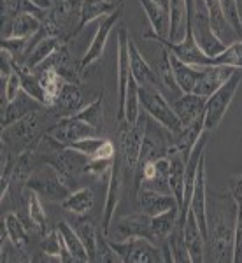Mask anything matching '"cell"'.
Segmentation results:
<instances>
[{
    "instance_id": "6da1fadb",
    "label": "cell",
    "mask_w": 242,
    "mask_h": 263,
    "mask_svg": "<svg viewBox=\"0 0 242 263\" xmlns=\"http://www.w3.org/2000/svg\"><path fill=\"white\" fill-rule=\"evenodd\" d=\"M216 213L207 216V239L206 251L211 254L212 261L233 263V232H235V216L230 219L228 202L225 198L216 200Z\"/></svg>"
},
{
    "instance_id": "7a4b0ae2",
    "label": "cell",
    "mask_w": 242,
    "mask_h": 263,
    "mask_svg": "<svg viewBox=\"0 0 242 263\" xmlns=\"http://www.w3.org/2000/svg\"><path fill=\"white\" fill-rule=\"evenodd\" d=\"M46 109L48 107L33 111L28 116L2 128V149L18 156L28 147L39 146L41 139L48 134V128H42V114L46 112Z\"/></svg>"
},
{
    "instance_id": "3957f363",
    "label": "cell",
    "mask_w": 242,
    "mask_h": 263,
    "mask_svg": "<svg viewBox=\"0 0 242 263\" xmlns=\"http://www.w3.org/2000/svg\"><path fill=\"white\" fill-rule=\"evenodd\" d=\"M139 102L144 112L150 118H153L163 130L169 134L176 135L184 128V125L177 118L174 107L167 102L158 88L155 86H139Z\"/></svg>"
},
{
    "instance_id": "277c9868",
    "label": "cell",
    "mask_w": 242,
    "mask_h": 263,
    "mask_svg": "<svg viewBox=\"0 0 242 263\" xmlns=\"http://www.w3.org/2000/svg\"><path fill=\"white\" fill-rule=\"evenodd\" d=\"M147 128V114L141 112L139 120L130 125L126 121L120 123V130H118V153L121 156L125 174H134L137 167L139 156H141L142 142L146 137Z\"/></svg>"
},
{
    "instance_id": "5b68a950",
    "label": "cell",
    "mask_w": 242,
    "mask_h": 263,
    "mask_svg": "<svg viewBox=\"0 0 242 263\" xmlns=\"http://www.w3.org/2000/svg\"><path fill=\"white\" fill-rule=\"evenodd\" d=\"M240 83H242V69H235V72L230 76V79L221 88H218L211 97H207L206 109H203V126H206L207 132L216 130L219 126V123L223 121L225 114H227L228 107H230Z\"/></svg>"
},
{
    "instance_id": "8992f818",
    "label": "cell",
    "mask_w": 242,
    "mask_h": 263,
    "mask_svg": "<svg viewBox=\"0 0 242 263\" xmlns=\"http://www.w3.org/2000/svg\"><path fill=\"white\" fill-rule=\"evenodd\" d=\"M113 249L118 253L123 263H158L165 261L163 251L160 246L142 237H132L126 240L109 239Z\"/></svg>"
},
{
    "instance_id": "52a82bcc",
    "label": "cell",
    "mask_w": 242,
    "mask_h": 263,
    "mask_svg": "<svg viewBox=\"0 0 242 263\" xmlns=\"http://www.w3.org/2000/svg\"><path fill=\"white\" fill-rule=\"evenodd\" d=\"M27 188L33 190L44 200L54 203H62L72 193L58 177L57 171L48 163H44L42 167L32 172V176L27 181Z\"/></svg>"
},
{
    "instance_id": "ba28073f",
    "label": "cell",
    "mask_w": 242,
    "mask_h": 263,
    "mask_svg": "<svg viewBox=\"0 0 242 263\" xmlns=\"http://www.w3.org/2000/svg\"><path fill=\"white\" fill-rule=\"evenodd\" d=\"M128 30L120 27L118 32V57H116V83H118V123L125 121V99L128 90V81L132 78L130 69V51H128Z\"/></svg>"
},
{
    "instance_id": "9c48e42d",
    "label": "cell",
    "mask_w": 242,
    "mask_h": 263,
    "mask_svg": "<svg viewBox=\"0 0 242 263\" xmlns=\"http://www.w3.org/2000/svg\"><path fill=\"white\" fill-rule=\"evenodd\" d=\"M121 16H123V4L114 12H111L109 16L102 18L99 28H97L95 37H93V41H91V44L88 46L86 53H84L83 58L79 60L81 72H83V74L86 72L88 67H91L93 63H97L102 57H104V49H105V44H107V41H109V35H111L113 28L120 23Z\"/></svg>"
},
{
    "instance_id": "30bf717a",
    "label": "cell",
    "mask_w": 242,
    "mask_h": 263,
    "mask_svg": "<svg viewBox=\"0 0 242 263\" xmlns=\"http://www.w3.org/2000/svg\"><path fill=\"white\" fill-rule=\"evenodd\" d=\"M107 181H109L107 195H105L104 216H102V232H104L105 235H109V230H111L114 213H116V207H118V203H120L123 181H125V167H123L120 153H116V158H114V162H113Z\"/></svg>"
},
{
    "instance_id": "8fae6325",
    "label": "cell",
    "mask_w": 242,
    "mask_h": 263,
    "mask_svg": "<svg viewBox=\"0 0 242 263\" xmlns=\"http://www.w3.org/2000/svg\"><path fill=\"white\" fill-rule=\"evenodd\" d=\"M192 27H193V35H195V41H197L198 48H200L207 57H218L219 53H223V51L228 48V46L219 41L218 35L212 32L207 11H200L198 0H195Z\"/></svg>"
},
{
    "instance_id": "7c38bea8",
    "label": "cell",
    "mask_w": 242,
    "mask_h": 263,
    "mask_svg": "<svg viewBox=\"0 0 242 263\" xmlns=\"http://www.w3.org/2000/svg\"><path fill=\"white\" fill-rule=\"evenodd\" d=\"M99 132L100 130H97L90 123L72 116V118L58 120L54 125H51L48 130V135H51V137L57 142H60L62 146H69V144L83 141V139L99 137Z\"/></svg>"
},
{
    "instance_id": "4fadbf2b",
    "label": "cell",
    "mask_w": 242,
    "mask_h": 263,
    "mask_svg": "<svg viewBox=\"0 0 242 263\" xmlns=\"http://www.w3.org/2000/svg\"><path fill=\"white\" fill-rule=\"evenodd\" d=\"M86 107L84 104V95L81 84L74 83H65L58 95V99L54 100V104L49 107V111L53 112V116L57 120H63V118H72L76 116L79 111Z\"/></svg>"
},
{
    "instance_id": "5bb4252c",
    "label": "cell",
    "mask_w": 242,
    "mask_h": 263,
    "mask_svg": "<svg viewBox=\"0 0 242 263\" xmlns=\"http://www.w3.org/2000/svg\"><path fill=\"white\" fill-rule=\"evenodd\" d=\"M49 67H53V69L57 70L67 83H74V84L83 83V72H81V65H79V62L74 60V57L70 54L67 44H63L60 49L54 51L48 60L42 62L41 65L37 67V69H33V70L49 69Z\"/></svg>"
},
{
    "instance_id": "9a60e30c",
    "label": "cell",
    "mask_w": 242,
    "mask_h": 263,
    "mask_svg": "<svg viewBox=\"0 0 242 263\" xmlns=\"http://www.w3.org/2000/svg\"><path fill=\"white\" fill-rule=\"evenodd\" d=\"M114 233H116V239L113 240H126L132 237H142V239L151 240V216H147L142 211L130 216H123L118 219Z\"/></svg>"
},
{
    "instance_id": "2e32d148",
    "label": "cell",
    "mask_w": 242,
    "mask_h": 263,
    "mask_svg": "<svg viewBox=\"0 0 242 263\" xmlns=\"http://www.w3.org/2000/svg\"><path fill=\"white\" fill-rule=\"evenodd\" d=\"M190 209L193 211L195 218L198 221V227L202 230L203 239H207V188H206V155L202 156L200 165H198L197 179H195V188L190 202Z\"/></svg>"
},
{
    "instance_id": "e0dca14e",
    "label": "cell",
    "mask_w": 242,
    "mask_h": 263,
    "mask_svg": "<svg viewBox=\"0 0 242 263\" xmlns=\"http://www.w3.org/2000/svg\"><path fill=\"white\" fill-rule=\"evenodd\" d=\"M237 67L228 65H207L202 67V76L198 79L197 86H195L193 93L200 97H211L218 88H221L225 83L230 79V76L235 72Z\"/></svg>"
},
{
    "instance_id": "ac0fdd59",
    "label": "cell",
    "mask_w": 242,
    "mask_h": 263,
    "mask_svg": "<svg viewBox=\"0 0 242 263\" xmlns=\"http://www.w3.org/2000/svg\"><path fill=\"white\" fill-rule=\"evenodd\" d=\"M181 224H182V235H184V242L186 248H188L190 258H192V263H202L206 260V239H203L202 230L198 227V221L192 209H188V214H186L184 221Z\"/></svg>"
},
{
    "instance_id": "d6986e66",
    "label": "cell",
    "mask_w": 242,
    "mask_h": 263,
    "mask_svg": "<svg viewBox=\"0 0 242 263\" xmlns=\"http://www.w3.org/2000/svg\"><path fill=\"white\" fill-rule=\"evenodd\" d=\"M44 107H46L44 104L32 99L28 93L21 91L14 100L7 102L2 107V128L12 125V123H16L18 120H21V118L28 116V114L33 111H41V109H44Z\"/></svg>"
},
{
    "instance_id": "ffe728a7",
    "label": "cell",
    "mask_w": 242,
    "mask_h": 263,
    "mask_svg": "<svg viewBox=\"0 0 242 263\" xmlns=\"http://www.w3.org/2000/svg\"><path fill=\"white\" fill-rule=\"evenodd\" d=\"M42 28V21L32 14H18L2 23V39H30Z\"/></svg>"
},
{
    "instance_id": "44dd1931",
    "label": "cell",
    "mask_w": 242,
    "mask_h": 263,
    "mask_svg": "<svg viewBox=\"0 0 242 263\" xmlns=\"http://www.w3.org/2000/svg\"><path fill=\"white\" fill-rule=\"evenodd\" d=\"M20 200L23 202L25 213H27L28 223L33 228V232L39 233L41 237H44L48 233V216H46L44 207L41 203V197L33 190L25 188Z\"/></svg>"
},
{
    "instance_id": "7402d4cb",
    "label": "cell",
    "mask_w": 242,
    "mask_h": 263,
    "mask_svg": "<svg viewBox=\"0 0 242 263\" xmlns=\"http://www.w3.org/2000/svg\"><path fill=\"white\" fill-rule=\"evenodd\" d=\"M203 6H206L207 16H209V23L212 32L218 35V39L225 42L227 46L233 44L237 41H242L237 32L230 27L227 20H225L223 12H221V6H219V0H203Z\"/></svg>"
},
{
    "instance_id": "603a6c76",
    "label": "cell",
    "mask_w": 242,
    "mask_h": 263,
    "mask_svg": "<svg viewBox=\"0 0 242 263\" xmlns=\"http://www.w3.org/2000/svg\"><path fill=\"white\" fill-rule=\"evenodd\" d=\"M137 202L142 213L147 216H156L161 213H167L171 209H179L177 200L174 195L151 192V190H137Z\"/></svg>"
},
{
    "instance_id": "cb8c5ba5",
    "label": "cell",
    "mask_w": 242,
    "mask_h": 263,
    "mask_svg": "<svg viewBox=\"0 0 242 263\" xmlns=\"http://www.w3.org/2000/svg\"><path fill=\"white\" fill-rule=\"evenodd\" d=\"M139 4L146 12L151 25V30L147 33L155 37H161V39H169V33H171V12L163 6L156 4L155 0H139Z\"/></svg>"
},
{
    "instance_id": "d4e9b609",
    "label": "cell",
    "mask_w": 242,
    "mask_h": 263,
    "mask_svg": "<svg viewBox=\"0 0 242 263\" xmlns=\"http://www.w3.org/2000/svg\"><path fill=\"white\" fill-rule=\"evenodd\" d=\"M206 97H200L197 93H182L172 102V107L176 111L177 118L181 120L182 125H190L197 120L200 114H203L206 109Z\"/></svg>"
},
{
    "instance_id": "484cf974",
    "label": "cell",
    "mask_w": 242,
    "mask_h": 263,
    "mask_svg": "<svg viewBox=\"0 0 242 263\" xmlns=\"http://www.w3.org/2000/svg\"><path fill=\"white\" fill-rule=\"evenodd\" d=\"M121 6V2L116 0H83L81 2V9H79V23H78V33L86 27L88 23L105 18L111 12H114L118 7Z\"/></svg>"
},
{
    "instance_id": "4316f807",
    "label": "cell",
    "mask_w": 242,
    "mask_h": 263,
    "mask_svg": "<svg viewBox=\"0 0 242 263\" xmlns=\"http://www.w3.org/2000/svg\"><path fill=\"white\" fill-rule=\"evenodd\" d=\"M128 51H130V69L132 76L135 78V81L139 83V86H155L158 88V76L151 69V65L144 60L141 51L137 49L135 42L128 39Z\"/></svg>"
},
{
    "instance_id": "83f0119b",
    "label": "cell",
    "mask_w": 242,
    "mask_h": 263,
    "mask_svg": "<svg viewBox=\"0 0 242 263\" xmlns=\"http://www.w3.org/2000/svg\"><path fill=\"white\" fill-rule=\"evenodd\" d=\"M171 65L177 88L182 93H193L195 86H197L198 79L202 76V67L190 65V63L179 60L174 53H171Z\"/></svg>"
},
{
    "instance_id": "f1b7e54d",
    "label": "cell",
    "mask_w": 242,
    "mask_h": 263,
    "mask_svg": "<svg viewBox=\"0 0 242 263\" xmlns=\"http://www.w3.org/2000/svg\"><path fill=\"white\" fill-rule=\"evenodd\" d=\"M171 158V172H169V184H171L172 195L176 197L179 211L184 200V172H186V158L177 151H167Z\"/></svg>"
},
{
    "instance_id": "f546056e",
    "label": "cell",
    "mask_w": 242,
    "mask_h": 263,
    "mask_svg": "<svg viewBox=\"0 0 242 263\" xmlns=\"http://www.w3.org/2000/svg\"><path fill=\"white\" fill-rule=\"evenodd\" d=\"M177 221H179V209L177 207L167 211V213L151 216V242L156 246L163 244L176 228Z\"/></svg>"
},
{
    "instance_id": "4dcf8cb0",
    "label": "cell",
    "mask_w": 242,
    "mask_h": 263,
    "mask_svg": "<svg viewBox=\"0 0 242 263\" xmlns=\"http://www.w3.org/2000/svg\"><path fill=\"white\" fill-rule=\"evenodd\" d=\"M41 253L46 254V258L51 256L58 261H67V263L76 261L74 256H72V254L69 253V249H67V244H65V240H63V235L60 233L58 228H53V230L48 232L44 237H42Z\"/></svg>"
},
{
    "instance_id": "1f68e13d",
    "label": "cell",
    "mask_w": 242,
    "mask_h": 263,
    "mask_svg": "<svg viewBox=\"0 0 242 263\" xmlns=\"http://www.w3.org/2000/svg\"><path fill=\"white\" fill-rule=\"evenodd\" d=\"M62 209L76 216H88L95 205V195L91 188H78L74 190L62 203Z\"/></svg>"
},
{
    "instance_id": "d6a6232c",
    "label": "cell",
    "mask_w": 242,
    "mask_h": 263,
    "mask_svg": "<svg viewBox=\"0 0 242 263\" xmlns=\"http://www.w3.org/2000/svg\"><path fill=\"white\" fill-rule=\"evenodd\" d=\"M63 44H67V42L58 35L44 37V39L37 42L35 48L30 51V54H28L27 60H25V65H28L30 69H37L42 62L48 60L51 54H53L57 49H60Z\"/></svg>"
},
{
    "instance_id": "836d02e7",
    "label": "cell",
    "mask_w": 242,
    "mask_h": 263,
    "mask_svg": "<svg viewBox=\"0 0 242 263\" xmlns=\"http://www.w3.org/2000/svg\"><path fill=\"white\" fill-rule=\"evenodd\" d=\"M74 230L78 232L81 242L84 244L90 256V261H97V240H99V228L95 227V223L91 221L86 216H79L74 223H72Z\"/></svg>"
},
{
    "instance_id": "e575fe53",
    "label": "cell",
    "mask_w": 242,
    "mask_h": 263,
    "mask_svg": "<svg viewBox=\"0 0 242 263\" xmlns=\"http://www.w3.org/2000/svg\"><path fill=\"white\" fill-rule=\"evenodd\" d=\"M35 74L39 76L42 91H44V97H46V105L51 107V105L54 104V100L58 99L63 84H65L67 81L53 69V67H49V69H42V70H35Z\"/></svg>"
},
{
    "instance_id": "d590c367",
    "label": "cell",
    "mask_w": 242,
    "mask_h": 263,
    "mask_svg": "<svg viewBox=\"0 0 242 263\" xmlns=\"http://www.w3.org/2000/svg\"><path fill=\"white\" fill-rule=\"evenodd\" d=\"M14 70L20 74L23 91L28 93L32 99H35L37 102L46 105V97H44V91H42L39 76L35 74V70L30 69L28 65H25V63H18V62H14ZM46 107H48V105H46Z\"/></svg>"
},
{
    "instance_id": "8d00e7d4",
    "label": "cell",
    "mask_w": 242,
    "mask_h": 263,
    "mask_svg": "<svg viewBox=\"0 0 242 263\" xmlns=\"http://www.w3.org/2000/svg\"><path fill=\"white\" fill-rule=\"evenodd\" d=\"M57 228L63 235V240H65V244H67V249H69V253L74 256V260L81 261V263L90 261V256H88L86 248H84V244L81 242V239H79L78 232L74 230V227H72L70 223H67L65 219H62V221L57 223Z\"/></svg>"
},
{
    "instance_id": "74e56055",
    "label": "cell",
    "mask_w": 242,
    "mask_h": 263,
    "mask_svg": "<svg viewBox=\"0 0 242 263\" xmlns=\"http://www.w3.org/2000/svg\"><path fill=\"white\" fill-rule=\"evenodd\" d=\"M4 227L7 232V239L11 240L16 248L25 249V246L28 244V232L23 221L20 219V216L16 213H7L4 218Z\"/></svg>"
},
{
    "instance_id": "f35d334b",
    "label": "cell",
    "mask_w": 242,
    "mask_h": 263,
    "mask_svg": "<svg viewBox=\"0 0 242 263\" xmlns=\"http://www.w3.org/2000/svg\"><path fill=\"white\" fill-rule=\"evenodd\" d=\"M167 246H169V251H171V258L174 263H192L188 248H186V242H184V235H182V224L179 221H177L176 228H174L172 233L169 235Z\"/></svg>"
},
{
    "instance_id": "ab89813d",
    "label": "cell",
    "mask_w": 242,
    "mask_h": 263,
    "mask_svg": "<svg viewBox=\"0 0 242 263\" xmlns=\"http://www.w3.org/2000/svg\"><path fill=\"white\" fill-rule=\"evenodd\" d=\"M141 116V102H139V83L132 76L128 81V90H126L125 99V121L134 125Z\"/></svg>"
},
{
    "instance_id": "60d3db41",
    "label": "cell",
    "mask_w": 242,
    "mask_h": 263,
    "mask_svg": "<svg viewBox=\"0 0 242 263\" xmlns=\"http://www.w3.org/2000/svg\"><path fill=\"white\" fill-rule=\"evenodd\" d=\"M102 107H104V95L100 93L91 104H88L83 111H79L76 114V118L90 123L91 126H95L97 130H100L102 123H104V111H102Z\"/></svg>"
},
{
    "instance_id": "b9f144b4",
    "label": "cell",
    "mask_w": 242,
    "mask_h": 263,
    "mask_svg": "<svg viewBox=\"0 0 242 263\" xmlns=\"http://www.w3.org/2000/svg\"><path fill=\"white\" fill-rule=\"evenodd\" d=\"M219 6H221V12H223L225 20L230 23V27L242 39V20H240L239 0H219Z\"/></svg>"
},
{
    "instance_id": "7bdbcfd3",
    "label": "cell",
    "mask_w": 242,
    "mask_h": 263,
    "mask_svg": "<svg viewBox=\"0 0 242 263\" xmlns=\"http://www.w3.org/2000/svg\"><path fill=\"white\" fill-rule=\"evenodd\" d=\"M97 261L102 263H118L121 261V258L118 256V253L113 249L109 237L104 232H99V240H97Z\"/></svg>"
},
{
    "instance_id": "ee69618b",
    "label": "cell",
    "mask_w": 242,
    "mask_h": 263,
    "mask_svg": "<svg viewBox=\"0 0 242 263\" xmlns=\"http://www.w3.org/2000/svg\"><path fill=\"white\" fill-rule=\"evenodd\" d=\"M21 91H23V88H21L20 74L16 70H12L9 78L2 83V107L7 104V102L14 100Z\"/></svg>"
},
{
    "instance_id": "f6af8a7d",
    "label": "cell",
    "mask_w": 242,
    "mask_h": 263,
    "mask_svg": "<svg viewBox=\"0 0 242 263\" xmlns=\"http://www.w3.org/2000/svg\"><path fill=\"white\" fill-rule=\"evenodd\" d=\"M233 263H242V211L237 209L233 232Z\"/></svg>"
},
{
    "instance_id": "bcb514c9",
    "label": "cell",
    "mask_w": 242,
    "mask_h": 263,
    "mask_svg": "<svg viewBox=\"0 0 242 263\" xmlns=\"http://www.w3.org/2000/svg\"><path fill=\"white\" fill-rule=\"evenodd\" d=\"M228 195L232 202L237 205V209L242 211V174H235L228 181Z\"/></svg>"
},
{
    "instance_id": "7dc6e473",
    "label": "cell",
    "mask_w": 242,
    "mask_h": 263,
    "mask_svg": "<svg viewBox=\"0 0 242 263\" xmlns=\"http://www.w3.org/2000/svg\"><path fill=\"white\" fill-rule=\"evenodd\" d=\"M30 2H33L37 7H41V9H53V7L57 6L54 0H30Z\"/></svg>"
},
{
    "instance_id": "c3c4849f",
    "label": "cell",
    "mask_w": 242,
    "mask_h": 263,
    "mask_svg": "<svg viewBox=\"0 0 242 263\" xmlns=\"http://www.w3.org/2000/svg\"><path fill=\"white\" fill-rule=\"evenodd\" d=\"M156 4H160V6H163L165 9L171 12V0H155Z\"/></svg>"
},
{
    "instance_id": "681fc988",
    "label": "cell",
    "mask_w": 242,
    "mask_h": 263,
    "mask_svg": "<svg viewBox=\"0 0 242 263\" xmlns=\"http://www.w3.org/2000/svg\"><path fill=\"white\" fill-rule=\"evenodd\" d=\"M54 2H57V6H58V4H60V2H62V0H54Z\"/></svg>"
}]
</instances>
